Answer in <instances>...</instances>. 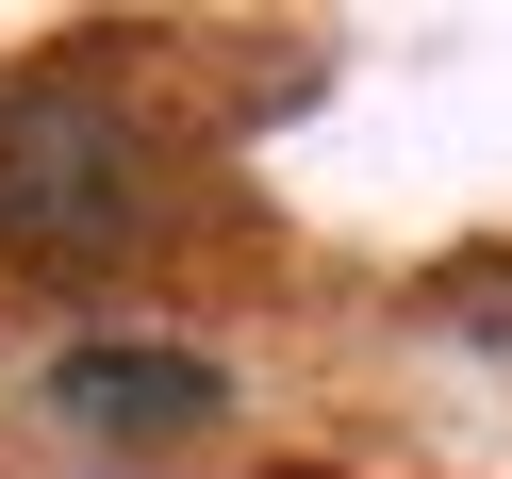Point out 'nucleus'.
I'll list each match as a JSON object with an SVG mask.
<instances>
[{
  "label": "nucleus",
  "mask_w": 512,
  "mask_h": 479,
  "mask_svg": "<svg viewBox=\"0 0 512 479\" xmlns=\"http://www.w3.org/2000/svg\"><path fill=\"white\" fill-rule=\"evenodd\" d=\"M149 232V133L100 83H17L0 100V248L34 265H100Z\"/></svg>",
  "instance_id": "1"
},
{
  "label": "nucleus",
  "mask_w": 512,
  "mask_h": 479,
  "mask_svg": "<svg viewBox=\"0 0 512 479\" xmlns=\"http://www.w3.org/2000/svg\"><path fill=\"white\" fill-rule=\"evenodd\" d=\"M50 413H67V430H199L215 364H182V347H67V364H50Z\"/></svg>",
  "instance_id": "2"
}]
</instances>
